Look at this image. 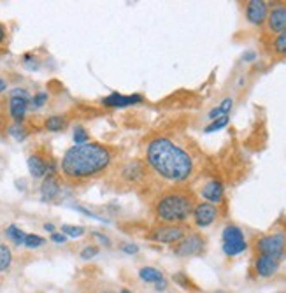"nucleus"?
<instances>
[{
    "mask_svg": "<svg viewBox=\"0 0 286 293\" xmlns=\"http://www.w3.org/2000/svg\"><path fill=\"white\" fill-rule=\"evenodd\" d=\"M206 249V239L200 234H190L174 247V253L179 258H190V257H199Z\"/></svg>",
    "mask_w": 286,
    "mask_h": 293,
    "instance_id": "nucleus-7",
    "label": "nucleus"
},
{
    "mask_svg": "<svg viewBox=\"0 0 286 293\" xmlns=\"http://www.w3.org/2000/svg\"><path fill=\"white\" fill-rule=\"evenodd\" d=\"M234 107V100L232 98H225L219 106H216L214 109L209 111V114H207V118L211 119V121H214V119L222 118V116H228V113H230V109Z\"/></svg>",
    "mask_w": 286,
    "mask_h": 293,
    "instance_id": "nucleus-19",
    "label": "nucleus"
},
{
    "mask_svg": "<svg viewBox=\"0 0 286 293\" xmlns=\"http://www.w3.org/2000/svg\"><path fill=\"white\" fill-rule=\"evenodd\" d=\"M165 288H167V281H165V279H163V281H160V283L157 284V290H158V291L165 290Z\"/></svg>",
    "mask_w": 286,
    "mask_h": 293,
    "instance_id": "nucleus-41",
    "label": "nucleus"
},
{
    "mask_svg": "<svg viewBox=\"0 0 286 293\" xmlns=\"http://www.w3.org/2000/svg\"><path fill=\"white\" fill-rule=\"evenodd\" d=\"M281 293H286V291H281Z\"/></svg>",
    "mask_w": 286,
    "mask_h": 293,
    "instance_id": "nucleus-46",
    "label": "nucleus"
},
{
    "mask_svg": "<svg viewBox=\"0 0 286 293\" xmlns=\"http://www.w3.org/2000/svg\"><path fill=\"white\" fill-rule=\"evenodd\" d=\"M44 127H46V130H50V132H60L67 127V119L63 116H50L46 121H44Z\"/></svg>",
    "mask_w": 286,
    "mask_h": 293,
    "instance_id": "nucleus-23",
    "label": "nucleus"
},
{
    "mask_svg": "<svg viewBox=\"0 0 286 293\" xmlns=\"http://www.w3.org/2000/svg\"><path fill=\"white\" fill-rule=\"evenodd\" d=\"M120 293H130V290H121Z\"/></svg>",
    "mask_w": 286,
    "mask_h": 293,
    "instance_id": "nucleus-44",
    "label": "nucleus"
},
{
    "mask_svg": "<svg viewBox=\"0 0 286 293\" xmlns=\"http://www.w3.org/2000/svg\"><path fill=\"white\" fill-rule=\"evenodd\" d=\"M74 142L76 144H86L90 142L88 141V132L84 129H81V127H77V129L74 130Z\"/></svg>",
    "mask_w": 286,
    "mask_h": 293,
    "instance_id": "nucleus-31",
    "label": "nucleus"
},
{
    "mask_svg": "<svg viewBox=\"0 0 286 293\" xmlns=\"http://www.w3.org/2000/svg\"><path fill=\"white\" fill-rule=\"evenodd\" d=\"M72 207L76 209L77 213H83V214H86L88 218H93V220H97V221H102V223H109L105 218H100V216H97L95 213H92V211H88V209H84V207H81V205H72Z\"/></svg>",
    "mask_w": 286,
    "mask_h": 293,
    "instance_id": "nucleus-33",
    "label": "nucleus"
},
{
    "mask_svg": "<svg viewBox=\"0 0 286 293\" xmlns=\"http://www.w3.org/2000/svg\"><path fill=\"white\" fill-rule=\"evenodd\" d=\"M265 25H267V30L271 32L274 37L286 32V6L284 4H276L274 7H271Z\"/></svg>",
    "mask_w": 286,
    "mask_h": 293,
    "instance_id": "nucleus-10",
    "label": "nucleus"
},
{
    "mask_svg": "<svg viewBox=\"0 0 286 293\" xmlns=\"http://www.w3.org/2000/svg\"><path fill=\"white\" fill-rule=\"evenodd\" d=\"M11 97H21V98L30 100V95H28L27 90H23V88H14L13 92H11Z\"/></svg>",
    "mask_w": 286,
    "mask_h": 293,
    "instance_id": "nucleus-35",
    "label": "nucleus"
},
{
    "mask_svg": "<svg viewBox=\"0 0 286 293\" xmlns=\"http://www.w3.org/2000/svg\"><path fill=\"white\" fill-rule=\"evenodd\" d=\"M51 241L56 242V244H65V241H67V235L55 232V234H51Z\"/></svg>",
    "mask_w": 286,
    "mask_h": 293,
    "instance_id": "nucleus-36",
    "label": "nucleus"
},
{
    "mask_svg": "<svg viewBox=\"0 0 286 293\" xmlns=\"http://www.w3.org/2000/svg\"><path fill=\"white\" fill-rule=\"evenodd\" d=\"M27 165H28V171H30L32 177H42V176H46L48 163H46V160H44L42 156L37 155V153H34V155L28 156Z\"/></svg>",
    "mask_w": 286,
    "mask_h": 293,
    "instance_id": "nucleus-17",
    "label": "nucleus"
},
{
    "mask_svg": "<svg viewBox=\"0 0 286 293\" xmlns=\"http://www.w3.org/2000/svg\"><path fill=\"white\" fill-rule=\"evenodd\" d=\"M186 237L185 225H160L148 234V239L160 244H179Z\"/></svg>",
    "mask_w": 286,
    "mask_h": 293,
    "instance_id": "nucleus-6",
    "label": "nucleus"
},
{
    "mask_svg": "<svg viewBox=\"0 0 286 293\" xmlns=\"http://www.w3.org/2000/svg\"><path fill=\"white\" fill-rule=\"evenodd\" d=\"M121 251L126 255H137L139 253V246L134 244V242H126V244L121 246Z\"/></svg>",
    "mask_w": 286,
    "mask_h": 293,
    "instance_id": "nucleus-34",
    "label": "nucleus"
},
{
    "mask_svg": "<svg viewBox=\"0 0 286 293\" xmlns=\"http://www.w3.org/2000/svg\"><path fill=\"white\" fill-rule=\"evenodd\" d=\"M7 132H9V135L14 139V141H18V142H21V141H25L27 139V129L23 125H19V123H14V125H11L9 129H7Z\"/></svg>",
    "mask_w": 286,
    "mask_h": 293,
    "instance_id": "nucleus-25",
    "label": "nucleus"
},
{
    "mask_svg": "<svg viewBox=\"0 0 286 293\" xmlns=\"http://www.w3.org/2000/svg\"><path fill=\"white\" fill-rule=\"evenodd\" d=\"M6 235L11 239V241L14 242L16 246H25V239H27V234L23 232L19 226H16V225H9L7 226V230H6Z\"/></svg>",
    "mask_w": 286,
    "mask_h": 293,
    "instance_id": "nucleus-20",
    "label": "nucleus"
},
{
    "mask_svg": "<svg viewBox=\"0 0 286 293\" xmlns=\"http://www.w3.org/2000/svg\"><path fill=\"white\" fill-rule=\"evenodd\" d=\"M23 65H25V69H28V71H37V69L40 67L39 60L34 58L32 55H25V56H23Z\"/></svg>",
    "mask_w": 286,
    "mask_h": 293,
    "instance_id": "nucleus-29",
    "label": "nucleus"
},
{
    "mask_svg": "<svg viewBox=\"0 0 286 293\" xmlns=\"http://www.w3.org/2000/svg\"><path fill=\"white\" fill-rule=\"evenodd\" d=\"M113 162L111 148L100 142L76 144L65 151L62 158V172L65 177L74 181L90 179L99 176Z\"/></svg>",
    "mask_w": 286,
    "mask_h": 293,
    "instance_id": "nucleus-2",
    "label": "nucleus"
},
{
    "mask_svg": "<svg viewBox=\"0 0 286 293\" xmlns=\"http://www.w3.org/2000/svg\"><path fill=\"white\" fill-rule=\"evenodd\" d=\"M256 58V53L255 51H246L243 55V61H253Z\"/></svg>",
    "mask_w": 286,
    "mask_h": 293,
    "instance_id": "nucleus-38",
    "label": "nucleus"
},
{
    "mask_svg": "<svg viewBox=\"0 0 286 293\" xmlns=\"http://www.w3.org/2000/svg\"><path fill=\"white\" fill-rule=\"evenodd\" d=\"M62 234L67 235V237H72V239H77V237H83L84 235V226H79V225H62Z\"/></svg>",
    "mask_w": 286,
    "mask_h": 293,
    "instance_id": "nucleus-24",
    "label": "nucleus"
},
{
    "mask_svg": "<svg viewBox=\"0 0 286 293\" xmlns=\"http://www.w3.org/2000/svg\"><path fill=\"white\" fill-rule=\"evenodd\" d=\"M281 260L274 258V257H267V255H256L255 258V272L258 278H272L277 270H279Z\"/></svg>",
    "mask_w": 286,
    "mask_h": 293,
    "instance_id": "nucleus-11",
    "label": "nucleus"
},
{
    "mask_svg": "<svg viewBox=\"0 0 286 293\" xmlns=\"http://www.w3.org/2000/svg\"><path fill=\"white\" fill-rule=\"evenodd\" d=\"M228 123H230V118H228V116H222V118L214 119V121H211L209 125L204 129V132H206V134H212V132H218V130L225 129Z\"/></svg>",
    "mask_w": 286,
    "mask_h": 293,
    "instance_id": "nucleus-26",
    "label": "nucleus"
},
{
    "mask_svg": "<svg viewBox=\"0 0 286 293\" xmlns=\"http://www.w3.org/2000/svg\"><path fill=\"white\" fill-rule=\"evenodd\" d=\"M139 278L142 279L144 283H151V284H158L160 281H163V272L157 267H142L139 269Z\"/></svg>",
    "mask_w": 286,
    "mask_h": 293,
    "instance_id": "nucleus-18",
    "label": "nucleus"
},
{
    "mask_svg": "<svg viewBox=\"0 0 286 293\" xmlns=\"http://www.w3.org/2000/svg\"><path fill=\"white\" fill-rule=\"evenodd\" d=\"M6 40V28H4V25L0 23V44Z\"/></svg>",
    "mask_w": 286,
    "mask_h": 293,
    "instance_id": "nucleus-39",
    "label": "nucleus"
},
{
    "mask_svg": "<svg viewBox=\"0 0 286 293\" xmlns=\"http://www.w3.org/2000/svg\"><path fill=\"white\" fill-rule=\"evenodd\" d=\"M146 165L170 183H185L195 169L190 153L167 137H157L148 142Z\"/></svg>",
    "mask_w": 286,
    "mask_h": 293,
    "instance_id": "nucleus-1",
    "label": "nucleus"
},
{
    "mask_svg": "<svg viewBox=\"0 0 286 293\" xmlns=\"http://www.w3.org/2000/svg\"><path fill=\"white\" fill-rule=\"evenodd\" d=\"M255 249L258 255H267V257L283 260L286 255V232L277 230V232L261 235L256 239Z\"/></svg>",
    "mask_w": 286,
    "mask_h": 293,
    "instance_id": "nucleus-4",
    "label": "nucleus"
},
{
    "mask_svg": "<svg viewBox=\"0 0 286 293\" xmlns=\"http://www.w3.org/2000/svg\"><path fill=\"white\" fill-rule=\"evenodd\" d=\"M214 293H227V291H223V290H219V291H214Z\"/></svg>",
    "mask_w": 286,
    "mask_h": 293,
    "instance_id": "nucleus-45",
    "label": "nucleus"
},
{
    "mask_svg": "<svg viewBox=\"0 0 286 293\" xmlns=\"http://www.w3.org/2000/svg\"><path fill=\"white\" fill-rule=\"evenodd\" d=\"M100 293H114V291H111V290H104V291H100Z\"/></svg>",
    "mask_w": 286,
    "mask_h": 293,
    "instance_id": "nucleus-43",
    "label": "nucleus"
},
{
    "mask_svg": "<svg viewBox=\"0 0 286 293\" xmlns=\"http://www.w3.org/2000/svg\"><path fill=\"white\" fill-rule=\"evenodd\" d=\"M200 195H202L204 202L209 204H219L225 197V186L219 179H209L202 188H200Z\"/></svg>",
    "mask_w": 286,
    "mask_h": 293,
    "instance_id": "nucleus-12",
    "label": "nucleus"
},
{
    "mask_svg": "<svg viewBox=\"0 0 286 293\" xmlns=\"http://www.w3.org/2000/svg\"><path fill=\"white\" fill-rule=\"evenodd\" d=\"M6 88H7L6 81H4V79H0V93H2V92H6Z\"/></svg>",
    "mask_w": 286,
    "mask_h": 293,
    "instance_id": "nucleus-42",
    "label": "nucleus"
},
{
    "mask_svg": "<svg viewBox=\"0 0 286 293\" xmlns=\"http://www.w3.org/2000/svg\"><path fill=\"white\" fill-rule=\"evenodd\" d=\"M27 111H28L27 98H21V97L9 98V114H11V118L14 119V123H19V125H21L23 119H25Z\"/></svg>",
    "mask_w": 286,
    "mask_h": 293,
    "instance_id": "nucleus-16",
    "label": "nucleus"
},
{
    "mask_svg": "<svg viewBox=\"0 0 286 293\" xmlns=\"http://www.w3.org/2000/svg\"><path fill=\"white\" fill-rule=\"evenodd\" d=\"M44 237H40V235L37 234H27V239H25V247H28V249H37V247H40L44 244Z\"/></svg>",
    "mask_w": 286,
    "mask_h": 293,
    "instance_id": "nucleus-28",
    "label": "nucleus"
},
{
    "mask_svg": "<svg viewBox=\"0 0 286 293\" xmlns=\"http://www.w3.org/2000/svg\"><path fill=\"white\" fill-rule=\"evenodd\" d=\"M197 205L193 193L186 190H169L155 200V214L165 225H183L193 214Z\"/></svg>",
    "mask_w": 286,
    "mask_h": 293,
    "instance_id": "nucleus-3",
    "label": "nucleus"
},
{
    "mask_svg": "<svg viewBox=\"0 0 286 293\" xmlns=\"http://www.w3.org/2000/svg\"><path fill=\"white\" fill-rule=\"evenodd\" d=\"M271 48L276 56H286V32L274 37L271 43Z\"/></svg>",
    "mask_w": 286,
    "mask_h": 293,
    "instance_id": "nucleus-22",
    "label": "nucleus"
},
{
    "mask_svg": "<svg viewBox=\"0 0 286 293\" xmlns=\"http://www.w3.org/2000/svg\"><path fill=\"white\" fill-rule=\"evenodd\" d=\"M95 239H99V241L102 242V244H105V246H111V241H109V237L107 235H104V234H100V232H93L92 234Z\"/></svg>",
    "mask_w": 286,
    "mask_h": 293,
    "instance_id": "nucleus-37",
    "label": "nucleus"
},
{
    "mask_svg": "<svg viewBox=\"0 0 286 293\" xmlns=\"http://www.w3.org/2000/svg\"><path fill=\"white\" fill-rule=\"evenodd\" d=\"M222 249L227 257L234 258L243 255L244 251L248 249V241H246V235L240 230V226L237 225H227L222 232Z\"/></svg>",
    "mask_w": 286,
    "mask_h": 293,
    "instance_id": "nucleus-5",
    "label": "nucleus"
},
{
    "mask_svg": "<svg viewBox=\"0 0 286 293\" xmlns=\"http://www.w3.org/2000/svg\"><path fill=\"white\" fill-rule=\"evenodd\" d=\"M60 193V183L55 174H50L44 177L42 184H40V200L50 202Z\"/></svg>",
    "mask_w": 286,
    "mask_h": 293,
    "instance_id": "nucleus-15",
    "label": "nucleus"
},
{
    "mask_svg": "<svg viewBox=\"0 0 286 293\" xmlns=\"http://www.w3.org/2000/svg\"><path fill=\"white\" fill-rule=\"evenodd\" d=\"M99 255V247L97 246H86L83 251H81V258L83 260H92L93 257Z\"/></svg>",
    "mask_w": 286,
    "mask_h": 293,
    "instance_id": "nucleus-32",
    "label": "nucleus"
},
{
    "mask_svg": "<svg viewBox=\"0 0 286 293\" xmlns=\"http://www.w3.org/2000/svg\"><path fill=\"white\" fill-rule=\"evenodd\" d=\"M172 281L178 284V286L185 288V290H191V288H195L193 283L190 281V278H188L185 272H175V274L172 276Z\"/></svg>",
    "mask_w": 286,
    "mask_h": 293,
    "instance_id": "nucleus-27",
    "label": "nucleus"
},
{
    "mask_svg": "<svg viewBox=\"0 0 286 293\" xmlns=\"http://www.w3.org/2000/svg\"><path fill=\"white\" fill-rule=\"evenodd\" d=\"M269 11L271 6L265 0H249L244 7V16H246V22L253 27H261L267 22Z\"/></svg>",
    "mask_w": 286,
    "mask_h": 293,
    "instance_id": "nucleus-8",
    "label": "nucleus"
},
{
    "mask_svg": "<svg viewBox=\"0 0 286 293\" xmlns=\"http://www.w3.org/2000/svg\"><path fill=\"white\" fill-rule=\"evenodd\" d=\"M46 102H48V93L46 92H39L34 98H32V107H34V109H40V107L46 104Z\"/></svg>",
    "mask_w": 286,
    "mask_h": 293,
    "instance_id": "nucleus-30",
    "label": "nucleus"
},
{
    "mask_svg": "<svg viewBox=\"0 0 286 293\" xmlns=\"http://www.w3.org/2000/svg\"><path fill=\"white\" fill-rule=\"evenodd\" d=\"M13 265V251L9 246L0 244V272H6Z\"/></svg>",
    "mask_w": 286,
    "mask_h": 293,
    "instance_id": "nucleus-21",
    "label": "nucleus"
},
{
    "mask_svg": "<svg viewBox=\"0 0 286 293\" xmlns=\"http://www.w3.org/2000/svg\"><path fill=\"white\" fill-rule=\"evenodd\" d=\"M148 174V171H146L144 163L142 162H128L125 165L123 169H121V177H123L125 181H128V183H139V181H142Z\"/></svg>",
    "mask_w": 286,
    "mask_h": 293,
    "instance_id": "nucleus-14",
    "label": "nucleus"
},
{
    "mask_svg": "<svg viewBox=\"0 0 286 293\" xmlns=\"http://www.w3.org/2000/svg\"><path fill=\"white\" fill-rule=\"evenodd\" d=\"M142 97L141 95H121L118 92L111 93L109 97L102 98V106L105 107H114V109H121V107H128V106H136L141 104Z\"/></svg>",
    "mask_w": 286,
    "mask_h": 293,
    "instance_id": "nucleus-13",
    "label": "nucleus"
},
{
    "mask_svg": "<svg viewBox=\"0 0 286 293\" xmlns=\"http://www.w3.org/2000/svg\"><path fill=\"white\" fill-rule=\"evenodd\" d=\"M191 216H193V221L199 228H207V226H211L212 223L218 220L219 211L214 204H209V202H197Z\"/></svg>",
    "mask_w": 286,
    "mask_h": 293,
    "instance_id": "nucleus-9",
    "label": "nucleus"
},
{
    "mask_svg": "<svg viewBox=\"0 0 286 293\" xmlns=\"http://www.w3.org/2000/svg\"><path fill=\"white\" fill-rule=\"evenodd\" d=\"M44 230H48V232L55 234V225H53V223H46V225H44Z\"/></svg>",
    "mask_w": 286,
    "mask_h": 293,
    "instance_id": "nucleus-40",
    "label": "nucleus"
}]
</instances>
